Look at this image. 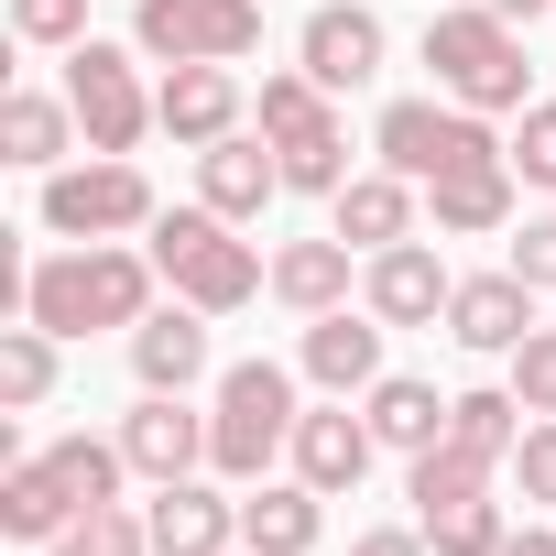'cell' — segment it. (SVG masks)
<instances>
[{"label":"cell","mask_w":556,"mask_h":556,"mask_svg":"<svg viewBox=\"0 0 556 556\" xmlns=\"http://www.w3.org/2000/svg\"><path fill=\"white\" fill-rule=\"evenodd\" d=\"M23 317L55 328V339H88V328H142L153 317V251H121V240H66L23 273Z\"/></svg>","instance_id":"cell-1"},{"label":"cell","mask_w":556,"mask_h":556,"mask_svg":"<svg viewBox=\"0 0 556 556\" xmlns=\"http://www.w3.org/2000/svg\"><path fill=\"white\" fill-rule=\"evenodd\" d=\"M121 480H131L121 437H55V447H34V458L0 469V534H12V545H55L99 502H121Z\"/></svg>","instance_id":"cell-2"},{"label":"cell","mask_w":556,"mask_h":556,"mask_svg":"<svg viewBox=\"0 0 556 556\" xmlns=\"http://www.w3.org/2000/svg\"><path fill=\"white\" fill-rule=\"evenodd\" d=\"M142 251H153V273L186 295V306H207V317H240L262 285H273V262L240 240V218H218L207 197L197 207H153V229H142Z\"/></svg>","instance_id":"cell-3"},{"label":"cell","mask_w":556,"mask_h":556,"mask_svg":"<svg viewBox=\"0 0 556 556\" xmlns=\"http://www.w3.org/2000/svg\"><path fill=\"white\" fill-rule=\"evenodd\" d=\"M426 66H437V99H458V110H480V121L534 110L523 23H502L491 0H458V12H437V23H426Z\"/></svg>","instance_id":"cell-4"},{"label":"cell","mask_w":556,"mask_h":556,"mask_svg":"<svg viewBox=\"0 0 556 556\" xmlns=\"http://www.w3.org/2000/svg\"><path fill=\"white\" fill-rule=\"evenodd\" d=\"M295 371L285 361H229L218 393H207V469L218 480H273V458H295Z\"/></svg>","instance_id":"cell-5"},{"label":"cell","mask_w":556,"mask_h":556,"mask_svg":"<svg viewBox=\"0 0 556 556\" xmlns=\"http://www.w3.org/2000/svg\"><path fill=\"white\" fill-rule=\"evenodd\" d=\"M371 153H382L393 175H415V186L469 175V164H513V142H502L480 110H458V99H393L382 131H371Z\"/></svg>","instance_id":"cell-6"},{"label":"cell","mask_w":556,"mask_h":556,"mask_svg":"<svg viewBox=\"0 0 556 556\" xmlns=\"http://www.w3.org/2000/svg\"><path fill=\"white\" fill-rule=\"evenodd\" d=\"M142 66H153L142 45H77V55H66V99H77L88 153H142V131H164Z\"/></svg>","instance_id":"cell-7"},{"label":"cell","mask_w":556,"mask_h":556,"mask_svg":"<svg viewBox=\"0 0 556 556\" xmlns=\"http://www.w3.org/2000/svg\"><path fill=\"white\" fill-rule=\"evenodd\" d=\"M45 229H55V240H121V229H153V175H142L131 153L55 164V175H45Z\"/></svg>","instance_id":"cell-8"},{"label":"cell","mask_w":556,"mask_h":556,"mask_svg":"<svg viewBox=\"0 0 556 556\" xmlns=\"http://www.w3.org/2000/svg\"><path fill=\"white\" fill-rule=\"evenodd\" d=\"M131 45L153 66H240L262 45V0H131Z\"/></svg>","instance_id":"cell-9"},{"label":"cell","mask_w":556,"mask_h":556,"mask_svg":"<svg viewBox=\"0 0 556 556\" xmlns=\"http://www.w3.org/2000/svg\"><path fill=\"white\" fill-rule=\"evenodd\" d=\"M447 295H458V273H447V251H437L426 229L361 262V306H371L382 328H437V317H447Z\"/></svg>","instance_id":"cell-10"},{"label":"cell","mask_w":556,"mask_h":556,"mask_svg":"<svg viewBox=\"0 0 556 556\" xmlns=\"http://www.w3.org/2000/svg\"><path fill=\"white\" fill-rule=\"evenodd\" d=\"M382 12H371V0H317V12H306V34H295V66L328 88V99H350V88H371L382 77Z\"/></svg>","instance_id":"cell-11"},{"label":"cell","mask_w":556,"mask_h":556,"mask_svg":"<svg viewBox=\"0 0 556 556\" xmlns=\"http://www.w3.org/2000/svg\"><path fill=\"white\" fill-rule=\"evenodd\" d=\"M447 339L480 350V361H513L534 339V285L502 262V273H458V295H447Z\"/></svg>","instance_id":"cell-12"},{"label":"cell","mask_w":556,"mask_h":556,"mask_svg":"<svg viewBox=\"0 0 556 556\" xmlns=\"http://www.w3.org/2000/svg\"><path fill=\"white\" fill-rule=\"evenodd\" d=\"M153 121H164L186 153H207V142H229V131L251 121V88H240V66H164Z\"/></svg>","instance_id":"cell-13"},{"label":"cell","mask_w":556,"mask_h":556,"mask_svg":"<svg viewBox=\"0 0 556 556\" xmlns=\"http://www.w3.org/2000/svg\"><path fill=\"white\" fill-rule=\"evenodd\" d=\"M121 458H131V480H197L207 469V415L186 393H142L121 415Z\"/></svg>","instance_id":"cell-14"},{"label":"cell","mask_w":556,"mask_h":556,"mask_svg":"<svg viewBox=\"0 0 556 556\" xmlns=\"http://www.w3.org/2000/svg\"><path fill=\"white\" fill-rule=\"evenodd\" d=\"M371 458H382V437H371V415H350V393H328L317 415H295V480H317L328 502L361 491Z\"/></svg>","instance_id":"cell-15"},{"label":"cell","mask_w":556,"mask_h":556,"mask_svg":"<svg viewBox=\"0 0 556 556\" xmlns=\"http://www.w3.org/2000/svg\"><path fill=\"white\" fill-rule=\"evenodd\" d=\"M415 207H426V186H415V175H393V164H371V175H350V186L328 197V229L371 262V251L415 240Z\"/></svg>","instance_id":"cell-16"},{"label":"cell","mask_w":556,"mask_h":556,"mask_svg":"<svg viewBox=\"0 0 556 556\" xmlns=\"http://www.w3.org/2000/svg\"><path fill=\"white\" fill-rule=\"evenodd\" d=\"M382 339H393V328H382L371 306H328V317H306V350H295V361H306L317 393H371V382H382Z\"/></svg>","instance_id":"cell-17"},{"label":"cell","mask_w":556,"mask_h":556,"mask_svg":"<svg viewBox=\"0 0 556 556\" xmlns=\"http://www.w3.org/2000/svg\"><path fill=\"white\" fill-rule=\"evenodd\" d=\"M131 382L142 393H197L207 382V306H153L142 328H131Z\"/></svg>","instance_id":"cell-18"},{"label":"cell","mask_w":556,"mask_h":556,"mask_svg":"<svg viewBox=\"0 0 556 556\" xmlns=\"http://www.w3.org/2000/svg\"><path fill=\"white\" fill-rule=\"evenodd\" d=\"M240 502L218 480H153V556H229Z\"/></svg>","instance_id":"cell-19"},{"label":"cell","mask_w":556,"mask_h":556,"mask_svg":"<svg viewBox=\"0 0 556 556\" xmlns=\"http://www.w3.org/2000/svg\"><path fill=\"white\" fill-rule=\"evenodd\" d=\"M197 197H207L218 218H262L273 197H285V153H273L262 131H229V142L197 153Z\"/></svg>","instance_id":"cell-20"},{"label":"cell","mask_w":556,"mask_h":556,"mask_svg":"<svg viewBox=\"0 0 556 556\" xmlns=\"http://www.w3.org/2000/svg\"><path fill=\"white\" fill-rule=\"evenodd\" d=\"M317 534H328V491L317 480H251V502H240V545L251 556H317Z\"/></svg>","instance_id":"cell-21"},{"label":"cell","mask_w":556,"mask_h":556,"mask_svg":"<svg viewBox=\"0 0 556 556\" xmlns=\"http://www.w3.org/2000/svg\"><path fill=\"white\" fill-rule=\"evenodd\" d=\"M77 142H88V131H77V99H66V88H12V99H0V164L55 175Z\"/></svg>","instance_id":"cell-22"},{"label":"cell","mask_w":556,"mask_h":556,"mask_svg":"<svg viewBox=\"0 0 556 556\" xmlns=\"http://www.w3.org/2000/svg\"><path fill=\"white\" fill-rule=\"evenodd\" d=\"M350 285H361V251L328 229V240H285L273 251V295H285L295 317H328V306H350Z\"/></svg>","instance_id":"cell-23"},{"label":"cell","mask_w":556,"mask_h":556,"mask_svg":"<svg viewBox=\"0 0 556 556\" xmlns=\"http://www.w3.org/2000/svg\"><path fill=\"white\" fill-rule=\"evenodd\" d=\"M513 164H469V175H437L426 186V218H437V240H491V229H513Z\"/></svg>","instance_id":"cell-24"},{"label":"cell","mask_w":556,"mask_h":556,"mask_svg":"<svg viewBox=\"0 0 556 556\" xmlns=\"http://www.w3.org/2000/svg\"><path fill=\"white\" fill-rule=\"evenodd\" d=\"M447 404H458V393H437V382H415V371H382V382L361 393V415H371V437H382L393 458H426V447L447 437Z\"/></svg>","instance_id":"cell-25"},{"label":"cell","mask_w":556,"mask_h":556,"mask_svg":"<svg viewBox=\"0 0 556 556\" xmlns=\"http://www.w3.org/2000/svg\"><path fill=\"white\" fill-rule=\"evenodd\" d=\"M523 426H534V415H523V393H513V382H502V393L480 382V393H458V404H447V437H458L469 458H491V469H513Z\"/></svg>","instance_id":"cell-26"},{"label":"cell","mask_w":556,"mask_h":556,"mask_svg":"<svg viewBox=\"0 0 556 556\" xmlns=\"http://www.w3.org/2000/svg\"><path fill=\"white\" fill-rule=\"evenodd\" d=\"M251 121H262V142H306V131H328V121H339V99H328L306 66H273V77H262V99H251Z\"/></svg>","instance_id":"cell-27"},{"label":"cell","mask_w":556,"mask_h":556,"mask_svg":"<svg viewBox=\"0 0 556 556\" xmlns=\"http://www.w3.org/2000/svg\"><path fill=\"white\" fill-rule=\"evenodd\" d=\"M55 350H66V339L34 328V317H23V328H0V404H12V415H34V404L55 393Z\"/></svg>","instance_id":"cell-28"},{"label":"cell","mask_w":556,"mask_h":556,"mask_svg":"<svg viewBox=\"0 0 556 556\" xmlns=\"http://www.w3.org/2000/svg\"><path fill=\"white\" fill-rule=\"evenodd\" d=\"M469 491H491V458H469L458 437H437L426 458H404V502H415V513H437V502H469Z\"/></svg>","instance_id":"cell-29"},{"label":"cell","mask_w":556,"mask_h":556,"mask_svg":"<svg viewBox=\"0 0 556 556\" xmlns=\"http://www.w3.org/2000/svg\"><path fill=\"white\" fill-rule=\"evenodd\" d=\"M415 523H426V545H437V556H502V545H513V523H502V502H491V491L437 502V513H415Z\"/></svg>","instance_id":"cell-30"},{"label":"cell","mask_w":556,"mask_h":556,"mask_svg":"<svg viewBox=\"0 0 556 556\" xmlns=\"http://www.w3.org/2000/svg\"><path fill=\"white\" fill-rule=\"evenodd\" d=\"M285 153V197H339L350 186V131L328 121V131H306V142H273Z\"/></svg>","instance_id":"cell-31"},{"label":"cell","mask_w":556,"mask_h":556,"mask_svg":"<svg viewBox=\"0 0 556 556\" xmlns=\"http://www.w3.org/2000/svg\"><path fill=\"white\" fill-rule=\"evenodd\" d=\"M12 34L45 45V55H77L88 45V0H12Z\"/></svg>","instance_id":"cell-32"},{"label":"cell","mask_w":556,"mask_h":556,"mask_svg":"<svg viewBox=\"0 0 556 556\" xmlns=\"http://www.w3.org/2000/svg\"><path fill=\"white\" fill-rule=\"evenodd\" d=\"M513 175H523V186H556V99L513 110Z\"/></svg>","instance_id":"cell-33"},{"label":"cell","mask_w":556,"mask_h":556,"mask_svg":"<svg viewBox=\"0 0 556 556\" xmlns=\"http://www.w3.org/2000/svg\"><path fill=\"white\" fill-rule=\"evenodd\" d=\"M513 393H523V415H556V328H534L513 350Z\"/></svg>","instance_id":"cell-34"},{"label":"cell","mask_w":556,"mask_h":556,"mask_svg":"<svg viewBox=\"0 0 556 556\" xmlns=\"http://www.w3.org/2000/svg\"><path fill=\"white\" fill-rule=\"evenodd\" d=\"M513 480H523V502H545V513H556V415H534V426H523Z\"/></svg>","instance_id":"cell-35"},{"label":"cell","mask_w":556,"mask_h":556,"mask_svg":"<svg viewBox=\"0 0 556 556\" xmlns=\"http://www.w3.org/2000/svg\"><path fill=\"white\" fill-rule=\"evenodd\" d=\"M513 273H523L534 295H556V218H523L513 229Z\"/></svg>","instance_id":"cell-36"},{"label":"cell","mask_w":556,"mask_h":556,"mask_svg":"<svg viewBox=\"0 0 556 556\" xmlns=\"http://www.w3.org/2000/svg\"><path fill=\"white\" fill-rule=\"evenodd\" d=\"M350 556H437V545H426V523H382V534H361Z\"/></svg>","instance_id":"cell-37"},{"label":"cell","mask_w":556,"mask_h":556,"mask_svg":"<svg viewBox=\"0 0 556 556\" xmlns=\"http://www.w3.org/2000/svg\"><path fill=\"white\" fill-rule=\"evenodd\" d=\"M502 556H556V523H523V534H513Z\"/></svg>","instance_id":"cell-38"},{"label":"cell","mask_w":556,"mask_h":556,"mask_svg":"<svg viewBox=\"0 0 556 556\" xmlns=\"http://www.w3.org/2000/svg\"><path fill=\"white\" fill-rule=\"evenodd\" d=\"M491 12H502V23H545V12H556V0H491Z\"/></svg>","instance_id":"cell-39"},{"label":"cell","mask_w":556,"mask_h":556,"mask_svg":"<svg viewBox=\"0 0 556 556\" xmlns=\"http://www.w3.org/2000/svg\"><path fill=\"white\" fill-rule=\"evenodd\" d=\"M34 556H88V545H77V534H55V545H34Z\"/></svg>","instance_id":"cell-40"},{"label":"cell","mask_w":556,"mask_h":556,"mask_svg":"<svg viewBox=\"0 0 556 556\" xmlns=\"http://www.w3.org/2000/svg\"><path fill=\"white\" fill-rule=\"evenodd\" d=\"M229 556H251V545H229Z\"/></svg>","instance_id":"cell-41"}]
</instances>
